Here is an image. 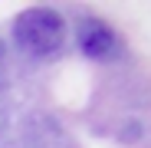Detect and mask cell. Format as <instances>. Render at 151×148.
Segmentation results:
<instances>
[{"mask_svg":"<svg viewBox=\"0 0 151 148\" xmlns=\"http://www.w3.org/2000/svg\"><path fill=\"white\" fill-rule=\"evenodd\" d=\"M13 40L23 53L36 59H53L66 46V20L53 7H27L13 20Z\"/></svg>","mask_w":151,"mask_h":148,"instance_id":"cell-1","label":"cell"},{"mask_svg":"<svg viewBox=\"0 0 151 148\" xmlns=\"http://www.w3.org/2000/svg\"><path fill=\"white\" fill-rule=\"evenodd\" d=\"M76 46L86 59H95V63H115L125 56V40L115 33L112 23L99 17H82L76 23Z\"/></svg>","mask_w":151,"mask_h":148,"instance_id":"cell-2","label":"cell"},{"mask_svg":"<svg viewBox=\"0 0 151 148\" xmlns=\"http://www.w3.org/2000/svg\"><path fill=\"white\" fill-rule=\"evenodd\" d=\"M4 53H7V49H4V40H0V63H4Z\"/></svg>","mask_w":151,"mask_h":148,"instance_id":"cell-3","label":"cell"}]
</instances>
